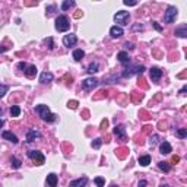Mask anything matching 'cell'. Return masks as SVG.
I'll use <instances>...</instances> for the list:
<instances>
[{"mask_svg": "<svg viewBox=\"0 0 187 187\" xmlns=\"http://www.w3.org/2000/svg\"><path fill=\"white\" fill-rule=\"evenodd\" d=\"M54 10H56V6L51 5V6H47V9H45V12H47L48 15H50V13H53Z\"/></svg>", "mask_w": 187, "mask_h": 187, "instance_id": "obj_38", "label": "cell"}, {"mask_svg": "<svg viewBox=\"0 0 187 187\" xmlns=\"http://www.w3.org/2000/svg\"><path fill=\"white\" fill-rule=\"evenodd\" d=\"M67 107L72 108V110H75V108L77 107V101H69V102H67Z\"/></svg>", "mask_w": 187, "mask_h": 187, "instance_id": "obj_35", "label": "cell"}, {"mask_svg": "<svg viewBox=\"0 0 187 187\" xmlns=\"http://www.w3.org/2000/svg\"><path fill=\"white\" fill-rule=\"evenodd\" d=\"M72 56H73V58H75L76 62H81L82 58L85 57V51H83V50H75Z\"/></svg>", "mask_w": 187, "mask_h": 187, "instance_id": "obj_22", "label": "cell"}, {"mask_svg": "<svg viewBox=\"0 0 187 187\" xmlns=\"http://www.w3.org/2000/svg\"><path fill=\"white\" fill-rule=\"evenodd\" d=\"M171 161H173L174 164H177L178 161H180V157H177V155H174V157H173V159H171Z\"/></svg>", "mask_w": 187, "mask_h": 187, "instance_id": "obj_44", "label": "cell"}, {"mask_svg": "<svg viewBox=\"0 0 187 187\" xmlns=\"http://www.w3.org/2000/svg\"><path fill=\"white\" fill-rule=\"evenodd\" d=\"M159 187H170V186H168V184H161Z\"/></svg>", "mask_w": 187, "mask_h": 187, "instance_id": "obj_48", "label": "cell"}, {"mask_svg": "<svg viewBox=\"0 0 187 187\" xmlns=\"http://www.w3.org/2000/svg\"><path fill=\"white\" fill-rule=\"evenodd\" d=\"M117 58H119V62H120L121 64H129L130 63V57L126 51H120V53L117 54Z\"/></svg>", "mask_w": 187, "mask_h": 187, "instance_id": "obj_19", "label": "cell"}, {"mask_svg": "<svg viewBox=\"0 0 187 187\" xmlns=\"http://www.w3.org/2000/svg\"><path fill=\"white\" fill-rule=\"evenodd\" d=\"M19 114H21V107L19 105H13L10 108V115H12V117H18Z\"/></svg>", "mask_w": 187, "mask_h": 187, "instance_id": "obj_27", "label": "cell"}, {"mask_svg": "<svg viewBox=\"0 0 187 187\" xmlns=\"http://www.w3.org/2000/svg\"><path fill=\"white\" fill-rule=\"evenodd\" d=\"M124 48H126V50H133V48H134V44H133V43H129V41H127V43H124Z\"/></svg>", "mask_w": 187, "mask_h": 187, "instance_id": "obj_37", "label": "cell"}, {"mask_svg": "<svg viewBox=\"0 0 187 187\" xmlns=\"http://www.w3.org/2000/svg\"><path fill=\"white\" fill-rule=\"evenodd\" d=\"M175 35L177 37H181V38H186L187 37V25H181L175 29Z\"/></svg>", "mask_w": 187, "mask_h": 187, "instance_id": "obj_20", "label": "cell"}, {"mask_svg": "<svg viewBox=\"0 0 187 187\" xmlns=\"http://www.w3.org/2000/svg\"><path fill=\"white\" fill-rule=\"evenodd\" d=\"M75 6V2L73 0H64L62 3V10H69L70 7H73Z\"/></svg>", "mask_w": 187, "mask_h": 187, "instance_id": "obj_25", "label": "cell"}, {"mask_svg": "<svg viewBox=\"0 0 187 187\" xmlns=\"http://www.w3.org/2000/svg\"><path fill=\"white\" fill-rule=\"evenodd\" d=\"M123 34H124V31H123L121 26L114 25V26H111V28H110V37H111V38H120Z\"/></svg>", "mask_w": 187, "mask_h": 187, "instance_id": "obj_10", "label": "cell"}, {"mask_svg": "<svg viewBox=\"0 0 187 187\" xmlns=\"http://www.w3.org/2000/svg\"><path fill=\"white\" fill-rule=\"evenodd\" d=\"M24 73H25V76L26 77H34L35 75H37V67L34 66V64H28L26 69L24 70Z\"/></svg>", "mask_w": 187, "mask_h": 187, "instance_id": "obj_18", "label": "cell"}, {"mask_svg": "<svg viewBox=\"0 0 187 187\" xmlns=\"http://www.w3.org/2000/svg\"><path fill=\"white\" fill-rule=\"evenodd\" d=\"M2 113H3V108H2V107H0V114H2Z\"/></svg>", "mask_w": 187, "mask_h": 187, "instance_id": "obj_50", "label": "cell"}, {"mask_svg": "<svg viewBox=\"0 0 187 187\" xmlns=\"http://www.w3.org/2000/svg\"><path fill=\"white\" fill-rule=\"evenodd\" d=\"M107 126H108V120H107V119H105V120H102V121H101L100 129H101V130H104V129H105V127H107Z\"/></svg>", "mask_w": 187, "mask_h": 187, "instance_id": "obj_39", "label": "cell"}, {"mask_svg": "<svg viewBox=\"0 0 187 187\" xmlns=\"http://www.w3.org/2000/svg\"><path fill=\"white\" fill-rule=\"evenodd\" d=\"M158 168H159V170H162L164 173H170L171 165H170L168 162H164V161H161V162H158Z\"/></svg>", "mask_w": 187, "mask_h": 187, "instance_id": "obj_24", "label": "cell"}, {"mask_svg": "<svg viewBox=\"0 0 187 187\" xmlns=\"http://www.w3.org/2000/svg\"><path fill=\"white\" fill-rule=\"evenodd\" d=\"M152 25H154V28L157 29V31H159V32L162 31V28H161V26H159V25H158V22H152Z\"/></svg>", "mask_w": 187, "mask_h": 187, "instance_id": "obj_40", "label": "cell"}, {"mask_svg": "<svg viewBox=\"0 0 187 187\" xmlns=\"http://www.w3.org/2000/svg\"><path fill=\"white\" fill-rule=\"evenodd\" d=\"M98 83H100V81L96 79V77H86V79H83L82 81V88L85 89V91H91V89H94V88L98 86Z\"/></svg>", "mask_w": 187, "mask_h": 187, "instance_id": "obj_6", "label": "cell"}, {"mask_svg": "<svg viewBox=\"0 0 187 187\" xmlns=\"http://www.w3.org/2000/svg\"><path fill=\"white\" fill-rule=\"evenodd\" d=\"M94 181H95V184H96L98 187H102L104 184H105V180H104L102 177H96L95 180H94Z\"/></svg>", "mask_w": 187, "mask_h": 187, "instance_id": "obj_33", "label": "cell"}, {"mask_svg": "<svg viewBox=\"0 0 187 187\" xmlns=\"http://www.w3.org/2000/svg\"><path fill=\"white\" fill-rule=\"evenodd\" d=\"M7 91H9V86H7V85H0V98H3V96L7 94Z\"/></svg>", "mask_w": 187, "mask_h": 187, "instance_id": "obj_32", "label": "cell"}, {"mask_svg": "<svg viewBox=\"0 0 187 187\" xmlns=\"http://www.w3.org/2000/svg\"><path fill=\"white\" fill-rule=\"evenodd\" d=\"M57 181H58L57 175H56L54 173H50V174L47 175L45 184H47V187H56V186H57Z\"/></svg>", "mask_w": 187, "mask_h": 187, "instance_id": "obj_14", "label": "cell"}, {"mask_svg": "<svg viewBox=\"0 0 187 187\" xmlns=\"http://www.w3.org/2000/svg\"><path fill=\"white\" fill-rule=\"evenodd\" d=\"M123 3H124L126 6H136V5H138V2H136V0H124Z\"/></svg>", "mask_w": 187, "mask_h": 187, "instance_id": "obj_36", "label": "cell"}, {"mask_svg": "<svg viewBox=\"0 0 187 187\" xmlns=\"http://www.w3.org/2000/svg\"><path fill=\"white\" fill-rule=\"evenodd\" d=\"M117 81H119V76L113 75V76L104 77V82H102V83H114V82H117Z\"/></svg>", "mask_w": 187, "mask_h": 187, "instance_id": "obj_28", "label": "cell"}, {"mask_svg": "<svg viewBox=\"0 0 187 187\" xmlns=\"http://www.w3.org/2000/svg\"><path fill=\"white\" fill-rule=\"evenodd\" d=\"M44 43H45V44L48 45V50H53V47H54V45H53V38H47V40H44Z\"/></svg>", "mask_w": 187, "mask_h": 187, "instance_id": "obj_34", "label": "cell"}, {"mask_svg": "<svg viewBox=\"0 0 187 187\" xmlns=\"http://www.w3.org/2000/svg\"><path fill=\"white\" fill-rule=\"evenodd\" d=\"M149 73H151V79L154 82H158L159 79L162 77V70L158 69V67H152V69L149 70Z\"/></svg>", "mask_w": 187, "mask_h": 187, "instance_id": "obj_12", "label": "cell"}, {"mask_svg": "<svg viewBox=\"0 0 187 187\" xmlns=\"http://www.w3.org/2000/svg\"><path fill=\"white\" fill-rule=\"evenodd\" d=\"M35 111H37L40 114V117H41L44 121H47V123H53V121L56 120V115L50 111V108H48L47 105H44V104H40V105L35 107Z\"/></svg>", "mask_w": 187, "mask_h": 187, "instance_id": "obj_1", "label": "cell"}, {"mask_svg": "<svg viewBox=\"0 0 187 187\" xmlns=\"http://www.w3.org/2000/svg\"><path fill=\"white\" fill-rule=\"evenodd\" d=\"M145 70H146V69H145V66H142V64H134V66H129V67H126L124 70L121 72V77H132L134 73H138V75H142Z\"/></svg>", "mask_w": 187, "mask_h": 187, "instance_id": "obj_2", "label": "cell"}, {"mask_svg": "<svg viewBox=\"0 0 187 187\" xmlns=\"http://www.w3.org/2000/svg\"><path fill=\"white\" fill-rule=\"evenodd\" d=\"M10 165H12V168H13V170H19L21 165H22V162H21V161L16 158V157H12V159H10Z\"/></svg>", "mask_w": 187, "mask_h": 187, "instance_id": "obj_23", "label": "cell"}, {"mask_svg": "<svg viewBox=\"0 0 187 187\" xmlns=\"http://www.w3.org/2000/svg\"><path fill=\"white\" fill-rule=\"evenodd\" d=\"M53 79H54L53 73H50V72H43L40 75V82L41 83H50Z\"/></svg>", "mask_w": 187, "mask_h": 187, "instance_id": "obj_17", "label": "cell"}, {"mask_svg": "<svg viewBox=\"0 0 187 187\" xmlns=\"http://www.w3.org/2000/svg\"><path fill=\"white\" fill-rule=\"evenodd\" d=\"M28 158L34 159L35 164H38V165H43L45 162V157L43 155V152H40V151H28Z\"/></svg>", "mask_w": 187, "mask_h": 187, "instance_id": "obj_7", "label": "cell"}, {"mask_svg": "<svg viewBox=\"0 0 187 187\" xmlns=\"http://www.w3.org/2000/svg\"><path fill=\"white\" fill-rule=\"evenodd\" d=\"M111 187H119V186L117 184H111Z\"/></svg>", "mask_w": 187, "mask_h": 187, "instance_id": "obj_49", "label": "cell"}, {"mask_svg": "<svg viewBox=\"0 0 187 187\" xmlns=\"http://www.w3.org/2000/svg\"><path fill=\"white\" fill-rule=\"evenodd\" d=\"M40 138H41V133H40V132H37L35 129L28 130V133H26V142H28V143L34 142L35 139H40Z\"/></svg>", "mask_w": 187, "mask_h": 187, "instance_id": "obj_11", "label": "cell"}, {"mask_svg": "<svg viewBox=\"0 0 187 187\" xmlns=\"http://www.w3.org/2000/svg\"><path fill=\"white\" fill-rule=\"evenodd\" d=\"M186 91H187V86H186V85H184V86L181 88V91H180V94H184V92H186Z\"/></svg>", "mask_w": 187, "mask_h": 187, "instance_id": "obj_45", "label": "cell"}, {"mask_svg": "<svg viewBox=\"0 0 187 187\" xmlns=\"http://www.w3.org/2000/svg\"><path fill=\"white\" fill-rule=\"evenodd\" d=\"M98 67H100V66H98V63L94 62V63H91V64L88 66V70H86V72L91 73V75H94V73L98 72Z\"/></svg>", "mask_w": 187, "mask_h": 187, "instance_id": "obj_26", "label": "cell"}, {"mask_svg": "<svg viewBox=\"0 0 187 187\" xmlns=\"http://www.w3.org/2000/svg\"><path fill=\"white\" fill-rule=\"evenodd\" d=\"M178 15V10L175 6H168L164 13V24H173Z\"/></svg>", "mask_w": 187, "mask_h": 187, "instance_id": "obj_4", "label": "cell"}, {"mask_svg": "<svg viewBox=\"0 0 187 187\" xmlns=\"http://www.w3.org/2000/svg\"><path fill=\"white\" fill-rule=\"evenodd\" d=\"M26 66H28V64H26V63H24V62H21L19 64H18V67H19V69H24V70L26 69Z\"/></svg>", "mask_w": 187, "mask_h": 187, "instance_id": "obj_42", "label": "cell"}, {"mask_svg": "<svg viewBox=\"0 0 187 187\" xmlns=\"http://www.w3.org/2000/svg\"><path fill=\"white\" fill-rule=\"evenodd\" d=\"M88 184V177H81L77 178V180H73V181H70V184H69V187H85Z\"/></svg>", "mask_w": 187, "mask_h": 187, "instance_id": "obj_13", "label": "cell"}, {"mask_svg": "<svg viewBox=\"0 0 187 187\" xmlns=\"http://www.w3.org/2000/svg\"><path fill=\"white\" fill-rule=\"evenodd\" d=\"M146 184H148L146 180H140V181H139V187H146Z\"/></svg>", "mask_w": 187, "mask_h": 187, "instance_id": "obj_43", "label": "cell"}, {"mask_svg": "<svg viewBox=\"0 0 187 187\" xmlns=\"http://www.w3.org/2000/svg\"><path fill=\"white\" fill-rule=\"evenodd\" d=\"M138 162H139L142 167H146V165L151 164V157H149V155H142V157L138 158Z\"/></svg>", "mask_w": 187, "mask_h": 187, "instance_id": "obj_21", "label": "cell"}, {"mask_svg": "<svg viewBox=\"0 0 187 187\" xmlns=\"http://www.w3.org/2000/svg\"><path fill=\"white\" fill-rule=\"evenodd\" d=\"M101 145H102V139H100V138H96V139L92 140V148L94 149H100Z\"/></svg>", "mask_w": 187, "mask_h": 187, "instance_id": "obj_30", "label": "cell"}, {"mask_svg": "<svg viewBox=\"0 0 187 187\" xmlns=\"http://www.w3.org/2000/svg\"><path fill=\"white\" fill-rule=\"evenodd\" d=\"M114 21L117 24H120V26H124V25H129L130 21V13L126 12V10H120L114 15Z\"/></svg>", "mask_w": 187, "mask_h": 187, "instance_id": "obj_5", "label": "cell"}, {"mask_svg": "<svg viewBox=\"0 0 187 187\" xmlns=\"http://www.w3.org/2000/svg\"><path fill=\"white\" fill-rule=\"evenodd\" d=\"M113 133L117 136V139H120L121 142H124L126 139H127V136H126V129H124V126L123 124H119V126H115L114 130H113Z\"/></svg>", "mask_w": 187, "mask_h": 187, "instance_id": "obj_9", "label": "cell"}, {"mask_svg": "<svg viewBox=\"0 0 187 187\" xmlns=\"http://www.w3.org/2000/svg\"><path fill=\"white\" fill-rule=\"evenodd\" d=\"M158 142H159V136H158V134H152V136L149 138V145H151V146H155Z\"/></svg>", "mask_w": 187, "mask_h": 187, "instance_id": "obj_29", "label": "cell"}, {"mask_svg": "<svg viewBox=\"0 0 187 187\" xmlns=\"http://www.w3.org/2000/svg\"><path fill=\"white\" fill-rule=\"evenodd\" d=\"M175 134H177V138H180V139H184V138H187V129H178Z\"/></svg>", "mask_w": 187, "mask_h": 187, "instance_id": "obj_31", "label": "cell"}, {"mask_svg": "<svg viewBox=\"0 0 187 187\" xmlns=\"http://www.w3.org/2000/svg\"><path fill=\"white\" fill-rule=\"evenodd\" d=\"M3 124H5V121H3V120H2V119H0V129L3 127Z\"/></svg>", "mask_w": 187, "mask_h": 187, "instance_id": "obj_47", "label": "cell"}, {"mask_svg": "<svg viewBox=\"0 0 187 187\" xmlns=\"http://www.w3.org/2000/svg\"><path fill=\"white\" fill-rule=\"evenodd\" d=\"M69 29H70L69 18L64 16V15H60L57 19H56V31H58V32H66Z\"/></svg>", "mask_w": 187, "mask_h": 187, "instance_id": "obj_3", "label": "cell"}, {"mask_svg": "<svg viewBox=\"0 0 187 187\" xmlns=\"http://www.w3.org/2000/svg\"><path fill=\"white\" fill-rule=\"evenodd\" d=\"M138 29H140V31H142V29H143V25H140V24L134 25V26H133V31H138Z\"/></svg>", "mask_w": 187, "mask_h": 187, "instance_id": "obj_41", "label": "cell"}, {"mask_svg": "<svg viewBox=\"0 0 187 187\" xmlns=\"http://www.w3.org/2000/svg\"><path fill=\"white\" fill-rule=\"evenodd\" d=\"M2 138H3V139H6V140H9V142H12V143H15V145L19 142V140H18V138H16V134H13L12 132H7V130L2 133Z\"/></svg>", "mask_w": 187, "mask_h": 187, "instance_id": "obj_16", "label": "cell"}, {"mask_svg": "<svg viewBox=\"0 0 187 187\" xmlns=\"http://www.w3.org/2000/svg\"><path fill=\"white\" fill-rule=\"evenodd\" d=\"M6 50H7V47H2L0 48V53H3V51H6Z\"/></svg>", "mask_w": 187, "mask_h": 187, "instance_id": "obj_46", "label": "cell"}, {"mask_svg": "<svg viewBox=\"0 0 187 187\" xmlns=\"http://www.w3.org/2000/svg\"><path fill=\"white\" fill-rule=\"evenodd\" d=\"M171 151H173V148H171V145L168 143L167 140L161 142V145H159V152H161V154L168 155V154H171Z\"/></svg>", "mask_w": 187, "mask_h": 187, "instance_id": "obj_15", "label": "cell"}, {"mask_svg": "<svg viewBox=\"0 0 187 187\" xmlns=\"http://www.w3.org/2000/svg\"><path fill=\"white\" fill-rule=\"evenodd\" d=\"M77 43V37L75 35V34H67V35H64L63 37V44H64V47H73L75 44Z\"/></svg>", "mask_w": 187, "mask_h": 187, "instance_id": "obj_8", "label": "cell"}]
</instances>
